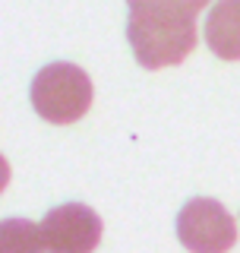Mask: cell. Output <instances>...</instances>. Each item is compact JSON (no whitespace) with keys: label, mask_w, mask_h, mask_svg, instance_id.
Returning a JSON list of instances; mask_svg holds the SVG:
<instances>
[{"label":"cell","mask_w":240,"mask_h":253,"mask_svg":"<svg viewBox=\"0 0 240 253\" xmlns=\"http://www.w3.org/2000/svg\"><path fill=\"white\" fill-rule=\"evenodd\" d=\"M92 95L89 73L67 60L47 63L32 79V108L51 124H76L92 108Z\"/></svg>","instance_id":"obj_2"},{"label":"cell","mask_w":240,"mask_h":253,"mask_svg":"<svg viewBox=\"0 0 240 253\" xmlns=\"http://www.w3.org/2000/svg\"><path fill=\"white\" fill-rule=\"evenodd\" d=\"M47 253H92L101 241V218L85 203L54 206L41 221Z\"/></svg>","instance_id":"obj_4"},{"label":"cell","mask_w":240,"mask_h":253,"mask_svg":"<svg viewBox=\"0 0 240 253\" xmlns=\"http://www.w3.org/2000/svg\"><path fill=\"white\" fill-rule=\"evenodd\" d=\"M44 234L32 221L6 218L0 228V253H44Z\"/></svg>","instance_id":"obj_6"},{"label":"cell","mask_w":240,"mask_h":253,"mask_svg":"<svg viewBox=\"0 0 240 253\" xmlns=\"http://www.w3.org/2000/svg\"><path fill=\"white\" fill-rule=\"evenodd\" d=\"M177 241L190 253H228L237 244V225L218 200L193 196L177 212Z\"/></svg>","instance_id":"obj_3"},{"label":"cell","mask_w":240,"mask_h":253,"mask_svg":"<svg viewBox=\"0 0 240 253\" xmlns=\"http://www.w3.org/2000/svg\"><path fill=\"white\" fill-rule=\"evenodd\" d=\"M126 3H130V6H136V3H146V0H126ZM174 3H183V6H190L193 13H199L205 3H212V0H174Z\"/></svg>","instance_id":"obj_7"},{"label":"cell","mask_w":240,"mask_h":253,"mask_svg":"<svg viewBox=\"0 0 240 253\" xmlns=\"http://www.w3.org/2000/svg\"><path fill=\"white\" fill-rule=\"evenodd\" d=\"M205 44L221 60H240V0H218L205 19Z\"/></svg>","instance_id":"obj_5"},{"label":"cell","mask_w":240,"mask_h":253,"mask_svg":"<svg viewBox=\"0 0 240 253\" xmlns=\"http://www.w3.org/2000/svg\"><path fill=\"white\" fill-rule=\"evenodd\" d=\"M133 57L146 70H161L187 60L199 42L196 13L174 0H146L130 6L126 19Z\"/></svg>","instance_id":"obj_1"}]
</instances>
